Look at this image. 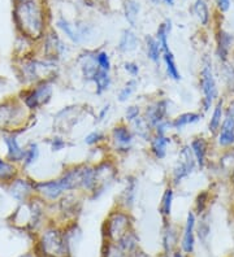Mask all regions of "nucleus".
I'll return each instance as SVG.
<instances>
[{
	"label": "nucleus",
	"instance_id": "obj_1",
	"mask_svg": "<svg viewBox=\"0 0 234 257\" xmlns=\"http://www.w3.org/2000/svg\"><path fill=\"white\" fill-rule=\"evenodd\" d=\"M16 32L34 43H39L50 30L51 13L44 0H13Z\"/></svg>",
	"mask_w": 234,
	"mask_h": 257
},
{
	"label": "nucleus",
	"instance_id": "obj_2",
	"mask_svg": "<svg viewBox=\"0 0 234 257\" xmlns=\"http://www.w3.org/2000/svg\"><path fill=\"white\" fill-rule=\"evenodd\" d=\"M12 69L16 74V78L19 79L24 87L41 81L56 82L60 78L61 64L34 54L22 59H13Z\"/></svg>",
	"mask_w": 234,
	"mask_h": 257
},
{
	"label": "nucleus",
	"instance_id": "obj_3",
	"mask_svg": "<svg viewBox=\"0 0 234 257\" xmlns=\"http://www.w3.org/2000/svg\"><path fill=\"white\" fill-rule=\"evenodd\" d=\"M50 212L51 205L35 196L31 200L17 204L8 221L16 229L37 234L52 218Z\"/></svg>",
	"mask_w": 234,
	"mask_h": 257
},
{
	"label": "nucleus",
	"instance_id": "obj_4",
	"mask_svg": "<svg viewBox=\"0 0 234 257\" xmlns=\"http://www.w3.org/2000/svg\"><path fill=\"white\" fill-rule=\"evenodd\" d=\"M35 251L39 257H70L72 248L64 231V225L51 218L37 232Z\"/></svg>",
	"mask_w": 234,
	"mask_h": 257
},
{
	"label": "nucleus",
	"instance_id": "obj_5",
	"mask_svg": "<svg viewBox=\"0 0 234 257\" xmlns=\"http://www.w3.org/2000/svg\"><path fill=\"white\" fill-rule=\"evenodd\" d=\"M35 118L19 99L17 94L6 96L0 100V134L25 133Z\"/></svg>",
	"mask_w": 234,
	"mask_h": 257
},
{
	"label": "nucleus",
	"instance_id": "obj_6",
	"mask_svg": "<svg viewBox=\"0 0 234 257\" xmlns=\"http://www.w3.org/2000/svg\"><path fill=\"white\" fill-rule=\"evenodd\" d=\"M134 230V217L130 210L113 205L102 225L103 239L106 241L119 243L126 234Z\"/></svg>",
	"mask_w": 234,
	"mask_h": 257
},
{
	"label": "nucleus",
	"instance_id": "obj_7",
	"mask_svg": "<svg viewBox=\"0 0 234 257\" xmlns=\"http://www.w3.org/2000/svg\"><path fill=\"white\" fill-rule=\"evenodd\" d=\"M94 168H95V179H97V186L94 190L93 195H91L89 200H98L103 196L104 194L108 192V190L112 187L116 183L117 178H119V161H117V156H115L111 152H107V155L102 159L94 163Z\"/></svg>",
	"mask_w": 234,
	"mask_h": 257
},
{
	"label": "nucleus",
	"instance_id": "obj_8",
	"mask_svg": "<svg viewBox=\"0 0 234 257\" xmlns=\"http://www.w3.org/2000/svg\"><path fill=\"white\" fill-rule=\"evenodd\" d=\"M198 81H199V88L200 92H202L200 107H202V113L204 114V113L212 109L213 104L220 97V88H218L217 79H216L212 57L208 56V55L203 56Z\"/></svg>",
	"mask_w": 234,
	"mask_h": 257
},
{
	"label": "nucleus",
	"instance_id": "obj_9",
	"mask_svg": "<svg viewBox=\"0 0 234 257\" xmlns=\"http://www.w3.org/2000/svg\"><path fill=\"white\" fill-rule=\"evenodd\" d=\"M55 85H56L55 81L37 82L33 85L24 86L17 92V96L30 112L37 113L52 101Z\"/></svg>",
	"mask_w": 234,
	"mask_h": 257
},
{
	"label": "nucleus",
	"instance_id": "obj_10",
	"mask_svg": "<svg viewBox=\"0 0 234 257\" xmlns=\"http://www.w3.org/2000/svg\"><path fill=\"white\" fill-rule=\"evenodd\" d=\"M107 134H108V139H107L106 147L115 156H125V155L130 154L134 148L137 138H135L130 125L125 122L124 119L115 123L109 128Z\"/></svg>",
	"mask_w": 234,
	"mask_h": 257
},
{
	"label": "nucleus",
	"instance_id": "obj_11",
	"mask_svg": "<svg viewBox=\"0 0 234 257\" xmlns=\"http://www.w3.org/2000/svg\"><path fill=\"white\" fill-rule=\"evenodd\" d=\"M38 55L47 60L62 64L68 59L70 47L65 39H62L61 34L53 28H51L44 38L38 43Z\"/></svg>",
	"mask_w": 234,
	"mask_h": 257
},
{
	"label": "nucleus",
	"instance_id": "obj_12",
	"mask_svg": "<svg viewBox=\"0 0 234 257\" xmlns=\"http://www.w3.org/2000/svg\"><path fill=\"white\" fill-rule=\"evenodd\" d=\"M88 200L82 192L73 191L66 192L55 205H52V209L55 210L52 218L60 223H68L72 221H77L82 209H84V203Z\"/></svg>",
	"mask_w": 234,
	"mask_h": 257
},
{
	"label": "nucleus",
	"instance_id": "obj_13",
	"mask_svg": "<svg viewBox=\"0 0 234 257\" xmlns=\"http://www.w3.org/2000/svg\"><path fill=\"white\" fill-rule=\"evenodd\" d=\"M88 105L85 104H69L62 107L53 114V132L66 137L74 130L75 126L82 121V116L86 112Z\"/></svg>",
	"mask_w": 234,
	"mask_h": 257
},
{
	"label": "nucleus",
	"instance_id": "obj_14",
	"mask_svg": "<svg viewBox=\"0 0 234 257\" xmlns=\"http://www.w3.org/2000/svg\"><path fill=\"white\" fill-rule=\"evenodd\" d=\"M197 169V161H195V157L191 152L190 146H189V143L182 145L178 150L177 160H176L175 165L171 170V174H169V185L176 188L177 186L181 185L185 179L189 178Z\"/></svg>",
	"mask_w": 234,
	"mask_h": 257
},
{
	"label": "nucleus",
	"instance_id": "obj_15",
	"mask_svg": "<svg viewBox=\"0 0 234 257\" xmlns=\"http://www.w3.org/2000/svg\"><path fill=\"white\" fill-rule=\"evenodd\" d=\"M213 142L221 151L234 147V97L226 99L224 119Z\"/></svg>",
	"mask_w": 234,
	"mask_h": 257
},
{
	"label": "nucleus",
	"instance_id": "obj_16",
	"mask_svg": "<svg viewBox=\"0 0 234 257\" xmlns=\"http://www.w3.org/2000/svg\"><path fill=\"white\" fill-rule=\"evenodd\" d=\"M4 188L11 199L17 204L25 203L35 198V179L29 177L25 172L20 173L19 176Z\"/></svg>",
	"mask_w": 234,
	"mask_h": 257
},
{
	"label": "nucleus",
	"instance_id": "obj_17",
	"mask_svg": "<svg viewBox=\"0 0 234 257\" xmlns=\"http://www.w3.org/2000/svg\"><path fill=\"white\" fill-rule=\"evenodd\" d=\"M75 69H77L80 78L91 85L94 77L99 72V66L97 63V48H84V50L73 60Z\"/></svg>",
	"mask_w": 234,
	"mask_h": 257
},
{
	"label": "nucleus",
	"instance_id": "obj_18",
	"mask_svg": "<svg viewBox=\"0 0 234 257\" xmlns=\"http://www.w3.org/2000/svg\"><path fill=\"white\" fill-rule=\"evenodd\" d=\"M66 194L60 179L50 178L43 181H35V196L44 201L48 205H55L60 199Z\"/></svg>",
	"mask_w": 234,
	"mask_h": 257
},
{
	"label": "nucleus",
	"instance_id": "obj_19",
	"mask_svg": "<svg viewBox=\"0 0 234 257\" xmlns=\"http://www.w3.org/2000/svg\"><path fill=\"white\" fill-rule=\"evenodd\" d=\"M169 105H171V100L168 97H156L153 100L147 101L146 105L143 107L142 116L146 118L147 122L150 123L152 127H155L156 125H159L163 121L171 118Z\"/></svg>",
	"mask_w": 234,
	"mask_h": 257
},
{
	"label": "nucleus",
	"instance_id": "obj_20",
	"mask_svg": "<svg viewBox=\"0 0 234 257\" xmlns=\"http://www.w3.org/2000/svg\"><path fill=\"white\" fill-rule=\"evenodd\" d=\"M138 190H139V179L134 174H129L126 176L122 185L121 190L117 194L115 199V205L120 207L122 209L126 210H133L135 207L138 198Z\"/></svg>",
	"mask_w": 234,
	"mask_h": 257
},
{
	"label": "nucleus",
	"instance_id": "obj_21",
	"mask_svg": "<svg viewBox=\"0 0 234 257\" xmlns=\"http://www.w3.org/2000/svg\"><path fill=\"white\" fill-rule=\"evenodd\" d=\"M24 133H4L0 134V142L4 146V157L11 163H15L21 166L25 156L26 145L20 142V137Z\"/></svg>",
	"mask_w": 234,
	"mask_h": 257
},
{
	"label": "nucleus",
	"instance_id": "obj_22",
	"mask_svg": "<svg viewBox=\"0 0 234 257\" xmlns=\"http://www.w3.org/2000/svg\"><path fill=\"white\" fill-rule=\"evenodd\" d=\"M213 139L207 138L204 135H195L189 142V146L191 148L195 161H197V166L199 170H204L209 163V152H211V147H212Z\"/></svg>",
	"mask_w": 234,
	"mask_h": 257
},
{
	"label": "nucleus",
	"instance_id": "obj_23",
	"mask_svg": "<svg viewBox=\"0 0 234 257\" xmlns=\"http://www.w3.org/2000/svg\"><path fill=\"white\" fill-rule=\"evenodd\" d=\"M81 174L82 163L70 164L61 170L57 178L60 179V182H61L62 187L65 188L66 192H81Z\"/></svg>",
	"mask_w": 234,
	"mask_h": 257
},
{
	"label": "nucleus",
	"instance_id": "obj_24",
	"mask_svg": "<svg viewBox=\"0 0 234 257\" xmlns=\"http://www.w3.org/2000/svg\"><path fill=\"white\" fill-rule=\"evenodd\" d=\"M216 51L215 56L218 63H226L230 60L233 52V35L224 29H218L216 32Z\"/></svg>",
	"mask_w": 234,
	"mask_h": 257
},
{
	"label": "nucleus",
	"instance_id": "obj_25",
	"mask_svg": "<svg viewBox=\"0 0 234 257\" xmlns=\"http://www.w3.org/2000/svg\"><path fill=\"white\" fill-rule=\"evenodd\" d=\"M197 214L194 213L193 210H189L185 221L184 230H182V240L181 248L184 253L190 254L194 252L195 247V230H197Z\"/></svg>",
	"mask_w": 234,
	"mask_h": 257
},
{
	"label": "nucleus",
	"instance_id": "obj_26",
	"mask_svg": "<svg viewBox=\"0 0 234 257\" xmlns=\"http://www.w3.org/2000/svg\"><path fill=\"white\" fill-rule=\"evenodd\" d=\"M171 143H172L171 135L153 134L152 138L150 139V142L147 143V145H148V152H150V156L156 161L166 160L167 156H168V150Z\"/></svg>",
	"mask_w": 234,
	"mask_h": 257
},
{
	"label": "nucleus",
	"instance_id": "obj_27",
	"mask_svg": "<svg viewBox=\"0 0 234 257\" xmlns=\"http://www.w3.org/2000/svg\"><path fill=\"white\" fill-rule=\"evenodd\" d=\"M138 46H139V38L134 32V29L126 28L120 34L119 41L116 44V51L122 56H126L135 52L138 50Z\"/></svg>",
	"mask_w": 234,
	"mask_h": 257
},
{
	"label": "nucleus",
	"instance_id": "obj_28",
	"mask_svg": "<svg viewBox=\"0 0 234 257\" xmlns=\"http://www.w3.org/2000/svg\"><path fill=\"white\" fill-rule=\"evenodd\" d=\"M55 26H56L57 32L61 35H64L65 39H68L73 46H81L82 39L80 37V33H78V29L75 26V24H73L69 20H66L65 17L61 16L56 20Z\"/></svg>",
	"mask_w": 234,
	"mask_h": 257
},
{
	"label": "nucleus",
	"instance_id": "obj_29",
	"mask_svg": "<svg viewBox=\"0 0 234 257\" xmlns=\"http://www.w3.org/2000/svg\"><path fill=\"white\" fill-rule=\"evenodd\" d=\"M225 103H226V97L220 96L217 99L212 108V114L208 121V133L211 135V138H215L217 134L218 128L221 126L222 119H224V112H225Z\"/></svg>",
	"mask_w": 234,
	"mask_h": 257
},
{
	"label": "nucleus",
	"instance_id": "obj_30",
	"mask_svg": "<svg viewBox=\"0 0 234 257\" xmlns=\"http://www.w3.org/2000/svg\"><path fill=\"white\" fill-rule=\"evenodd\" d=\"M218 73L224 86V96L234 97V64L230 60L226 63H218Z\"/></svg>",
	"mask_w": 234,
	"mask_h": 257
},
{
	"label": "nucleus",
	"instance_id": "obj_31",
	"mask_svg": "<svg viewBox=\"0 0 234 257\" xmlns=\"http://www.w3.org/2000/svg\"><path fill=\"white\" fill-rule=\"evenodd\" d=\"M20 173H22L21 166L15 163H11L3 155H0V186L2 187L10 185Z\"/></svg>",
	"mask_w": 234,
	"mask_h": 257
},
{
	"label": "nucleus",
	"instance_id": "obj_32",
	"mask_svg": "<svg viewBox=\"0 0 234 257\" xmlns=\"http://www.w3.org/2000/svg\"><path fill=\"white\" fill-rule=\"evenodd\" d=\"M143 48L147 60L155 66H159L160 63H162L163 50L160 47L158 39L155 38V35H146L144 37Z\"/></svg>",
	"mask_w": 234,
	"mask_h": 257
},
{
	"label": "nucleus",
	"instance_id": "obj_33",
	"mask_svg": "<svg viewBox=\"0 0 234 257\" xmlns=\"http://www.w3.org/2000/svg\"><path fill=\"white\" fill-rule=\"evenodd\" d=\"M94 86V94L97 96H103L107 92L111 91L113 87V74L112 72H106V70H100L94 77L93 83Z\"/></svg>",
	"mask_w": 234,
	"mask_h": 257
},
{
	"label": "nucleus",
	"instance_id": "obj_34",
	"mask_svg": "<svg viewBox=\"0 0 234 257\" xmlns=\"http://www.w3.org/2000/svg\"><path fill=\"white\" fill-rule=\"evenodd\" d=\"M173 203H175V187L168 183L167 187L164 188V191H163L162 198H160L159 201V207H158L163 221H168L171 218Z\"/></svg>",
	"mask_w": 234,
	"mask_h": 257
},
{
	"label": "nucleus",
	"instance_id": "obj_35",
	"mask_svg": "<svg viewBox=\"0 0 234 257\" xmlns=\"http://www.w3.org/2000/svg\"><path fill=\"white\" fill-rule=\"evenodd\" d=\"M203 113L200 112H184L177 114L176 117L171 119L172 122V130L173 132H182L185 127L187 126L194 125V123H198L202 119Z\"/></svg>",
	"mask_w": 234,
	"mask_h": 257
},
{
	"label": "nucleus",
	"instance_id": "obj_36",
	"mask_svg": "<svg viewBox=\"0 0 234 257\" xmlns=\"http://www.w3.org/2000/svg\"><path fill=\"white\" fill-rule=\"evenodd\" d=\"M134 133L135 138L140 142H144V143H148L150 139L152 138L153 135V127L147 122L146 118L143 116L138 117L137 119H134L133 122L129 123Z\"/></svg>",
	"mask_w": 234,
	"mask_h": 257
},
{
	"label": "nucleus",
	"instance_id": "obj_37",
	"mask_svg": "<svg viewBox=\"0 0 234 257\" xmlns=\"http://www.w3.org/2000/svg\"><path fill=\"white\" fill-rule=\"evenodd\" d=\"M162 63L163 68H164V73H166L167 78L171 79L173 82H180L182 79V74L178 69V65L176 63V57L173 55L172 51H168V52H164L162 57Z\"/></svg>",
	"mask_w": 234,
	"mask_h": 257
},
{
	"label": "nucleus",
	"instance_id": "obj_38",
	"mask_svg": "<svg viewBox=\"0 0 234 257\" xmlns=\"http://www.w3.org/2000/svg\"><path fill=\"white\" fill-rule=\"evenodd\" d=\"M41 146H39L38 142L31 141L26 143L25 156H24V161L21 164L22 172H26V170L30 169L31 166H34L39 161V159H41Z\"/></svg>",
	"mask_w": 234,
	"mask_h": 257
},
{
	"label": "nucleus",
	"instance_id": "obj_39",
	"mask_svg": "<svg viewBox=\"0 0 234 257\" xmlns=\"http://www.w3.org/2000/svg\"><path fill=\"white\" fill-rule=\"evenodd\" d=\"M125 21L128 22L129 28L135 29L138 24V19L140 15V4L138 0H124L122 4Z\"/></svg>",
	"mask_w": 234,
	"mask_h": 257
},
{
	"label": "nucleus",
	"instance_id": "obj_40",
	"mask_svg": "<svg viewBox=\"0 0 234 257\" xmlns=\"http://www.w3.org/2000/svg\"><path fill=\"white\" fill-rule=\"evenodd\" d=\"M139 88V81L138 78H129L124 82V85L119 88V91L116 94V100L120 104L128 103L131 97L134 96L135 92Z\"/></svg>",
	"mask_w": 234,
	"mask_h": 257
},
{
	"label": "nucleus",
	"instance_id": "obj_41",
	"mask_svg": "<svg viewBox=\"0 0 234 257\" xmlns=\"http://www.w3.org/2000/svg\"><path fill=\"white\" fill-rule=\"evenodd\" d=\"M178 243V230L173 223L164 221V230H163V245L166 252H172Z\"/></svg>",
	"mask_w": 234,
	"mask_h": 257
},
{
	"label": "nucleus",
	"instance_id": "obj_42",
	"mask_svg": "<svg viewBox=\"0 0 234 257\" xmlns=\"http://www.w3.org/2000/svg\"><path fill=\"white\" fill-rule=\"evenodd\" d=\"M172 28H173V25H172V20L167 19L158 26V29H156L155 38L158 39V42H159L160 47H162L163 50V54L171 51V47H169V37H171Z\"/></svg>",
	"mask_w": 234,
	"mask_h": 257
},
{
	"label": "nucleus",
	"instance_id": "obj_43",
	"mask_svg": "<svg viewBox=\"0 0 234 257\" xmlns=\"http://www.w3.org/2000/svg\"><path fill=\"white\" fill-rule=\"evenodd\" d=\"M108 134L102 128H94L90 133L85 135L84 143L90 148H100L107 145Z\"/></svg>",
	"mask_w": 234,
	"mask_h": 257
},
{
	"label": "nucleus",
	"instance_id": "obj_44",
	"mask_svg": "<svg viewBox=\"0 0 234 257\" xmlns=\"http://www.w3.org/2000/svg\"><path fill=\"white\" fill-rule=\"evenodd\" d=\"M191 10H193V13L195 15L200 25L203 28H207L211 22V11H209L207 0H195Z\"/></svg>",
	"mask_w": 234,
	"mask_h": 257
},
{
	"label": "nucleus",
	"instance_id": "obj_45",
	"mask_svg": "<svg viewBox=\"0 0 234 257\" xmlns=\"http://www.w3.org/2000/svg\"><path fill=\"white\" fill-rule=\"evenodd\" d=\"M211 200H212V192L209 190H202L200 192H198L195 200H194V213L197 216H202V214L206 213Z\"/></svg>",
	"mask_w": 234,
	"mask_h": 257
},
{
	"label": "nucleus",
	"instance_id": "obj_46",
	"mask_svg": "<svg viewBox=\"0 0 234 257\" xmlns=\"http://www.w3.org/2000/svg\"><path fill=\"white\" fill-rule=\"evenodd\" d=\"M218 170L229 176V173L234 169V147L222 150L217 160Z\"/></svg>",
	"mask_w": 234,
	"mask_h": 257
},
{
	"label": "nucleus",
	"instance_id": "obj_47",
	"mask_svg": "<svg viewBox=\"0 0 234 257\" xmlns=\"http://www.w3.org/2000/svg\"><path fill=\"white\" fill-rule=\"evenodd\" d=\"M102 257H130V254L126 251H124L121 245L117 244V243L104 240Z\"/></svg>",
	"mask_w": 234,
	"mask_h": 257
},
{
	"label": "nucleus",
	"instance_id": "obj_48",
	"mask_svg": "<svg viewBox=\"0 0 234 257\" xmlns=\"http://www.w3.org/2000/svg\"><path fill=\"white\" fill-rule=\"evenodd\" d=\"M97 63L100 70H106V72H112L113 64L112 57L109 52L104 48H97Z\"/></svg>",
	"mask_w": 234,
	"mask_h": 257
},
{
	"label": "nucleus",
	"instance_id": "obj_49",
	"mask_svg": "<svg viewBox=\"0 0 234 257\" xmlns=\"http://www.w3.org/2000/svg\"><path fill=\"white\" fill-rule=\"evenodd\" d=\"M70 146L66 137L60 134H53L51 138H48V147H50L51 152H61V151L66 150Z\"/></svg>",
	"mask_w": 234,
	"mask_h": 257
},
{
	"label": "nucleus",
	"instance_id": "obj_50",
	"mask_svg": "<svg viewBox=\"0 0 234 257\" xmlns=\"http://www.w3.org/2000/svg\"><path fill=\"white\" fill-rule=\"evenodd\" d=\"M142 113H143V107L142 105H139V104H129L124 109V117H122V119L126 123H131L134 119L142 116Z\"/></svg>",
	"mask_w": 234,
	"mask_h": 257
},
{
	"label": "nucleus",
	"instance_id": "obj_51",
	"mask_svg": "<svg viewBox=\"0 0 234 257\" xmlns=\"http://www.w3.org/2000/svg\"><path fill=\"white\" fill-rule=\"evenodd\" d=\"M122 70L125 74L129 75V78H138L140 74V65L134 60H125L121 64Z\"/></svg>",
	"mask_w": 234,
	"mask_h": 257
},
{
	"label": "nucleus",
	"instance_id": "obj_52",
	"mask_svg": "<svg viewBox=\"0 0 234 257\" xmlns=\"http://www.w3.org/2000/svg\"><path fill=\"white\" fill-rule=\"evenodd\" d=\"M199 217V222L197 221L198 229L195 230V231L198 232V236H199L200 240H206L207 236H208L209 232H211V226H209V222L207 221V212Z\"/></svg>",
	"mask_w": 234,
	"mask_h": 257
},
{
	"label": "nucleus",
	"instance_id": "obj_53",
	"mask_svg": "<svg viewBox=\"0 0 234 257\" xmlns=\"http://www.w3.org/2000/svg\"><path fill=\"white\" fill-rule=\"evenodd\" d=\"M111 109H112V104L106 103L103 107H100L99 110L95 113V123H102L107 119V117L109 116L111 113Z\"/></svg>",
	"mask_w": 234,
	"mask_h": 257
},
{
	"label": "nucleus",
	"instance_id": "obj_54",
	"mask_svg": "<svg viewBox=\"0 0 234 257\" xmlns=\"http://www.w3.org/2000/svg\"><path fill=\"white\" fill-rule=\"evenodd\" d=\"M216 6H217L218 12H228L230 8V0H216Z\"/></svg>",
	"mask_w": 234,
	"mask_h": 257
},
{
	"label": "nucleus",
	"instance_id": "obj_55",
	"mask_svg": "<svg viewBox=\"0 0 234 257\" xmlns=\"http://www.w3.org/2000/svg\"><path fill=\"white\" fill-rule=\"evenodd\" d=\"M228 181H229V185H230L231 190L234 191V169L231 170L230 173H229V176H228Z\"/></svg>",
	"mask_w": 234,
	"mask_h": 257
},
{
	"label": "nucleus",
	"instance_id": "obj_56",
	"mask_svg": "<svg viewBox=\"0 0 234 257\" xmlns=\"http://www.w3.org/2000/svg\"><path fill=\"white\" fill-rule=\"evenodd\" d=\"M162 3H164L168 7H175V0H162Z\"/></svg>",
	"mask_w": 234,
	"mask_h": 257
},
{
	"label": "nucleus",
	"instance_id": "obj_57",
	"mask_svg": "<svg viewBox=\"0 0 234 257\" xmlns=\"http://www.w3.org/2000/svg\"><path fill=\"white\" fill-rule=\"evenodd\" d=\"M173 257H186L181 251H176L173 252Z\"/></svg>",
	"mask_w": 234,
	"mask_h": 257
},
{
	"label": "nucleus",
	"instance_id": "obj_58",
	"mask_svg": "<svg viewBox=\"0 0 234 257\" xmlns=\"http://www.w3.org/2000/svg\"><path fill=\"white\" fill-rule=\"evenodd\" d=\"M107 0H91V3H94V4H100V3H106Z\"/></svg>",
	"mask_w": 234,
	"mask_h": 257
},
{
	"label": "nucleus",
	"instance_id": "obj_59",
	"mask_svg": "<svg viewBox=\"0 0 234 257\" xmlns=\"http://www.w3.org/2000/svg\"><path fill=\"white\" fill-rule=\"evenodd\" d=\"M151 3H152L153 6H159V4L162 3V0H151Z\"/></svg>",
	"mask_w": 234,
	"mask_h": 257
},
{
	"label": "nucleus",
	"instance_id": "obj_60",
	"mask_svg": "<svg viewBox=\"0 0 234 257\" xmlns=\"http://www.w3.org/2000/svg\"><path fill=\"white\" fill-rule=\"evenodd\" d=\"M230 61L231 63L234 64V50H233V52H231V56H230Z\"/></svg>",
	"mask_w": 234,
	"mask_h": 257
}]
</instances>
